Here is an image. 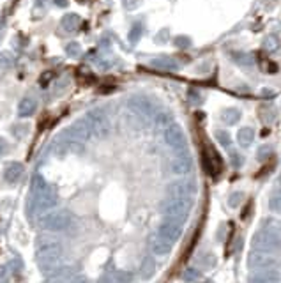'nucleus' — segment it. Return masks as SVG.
Returning <instances> with one entry per match:
<instances>
[{
  "mask_svg": "<svg viewBox=\"0 0 281 283\" xmlns=\"http://www.w3.org/2000/svg\"><path fill=\"white\" fill-rule=\"evenodd\" d=\"M83 119L87 120V124H89V127H90V131H92V134H96V136H99V138H105L106 134L110 133V129H112L108 115H106L105 110H101V108L89 110V112H87V115L83 117Z\"/></svg>",
  "mask_w": 281,
  "mask_h": 283,
  "instance_id": "obj_5",
  "label": "nucleus"
},
{
  "mask_svg": "<svg viewBox=\"0 0 281 283\" xmlns=\"http://www.w3.org/2000/svg\"><path fill=\"white\" fill-rule=\"evenodd\" d=\"M166 38H168V30H166V29H163L161 32H159L158 36H156V41H158V43H163Z\"/></svg>",
  "mask_w": 281,
  "mask_h": 283,
  "instance_id": "obj_42",
  "label": "nucleus"
},
{
  "mask_svg": "<svg viewBox=\"0 0 281 283\" xmlns=\"http://www.w3.org/2000/svg\"><path fill=\"white\" fill-rule=\"evenodd\" d=\"M71 276H73L71 267H60V269H55L53 272H50V274L46 276L45 283H69Z\"/></svg>",
  "mask_w": 281,
  "mask_h": 283,
  "instance_id": "obj_17",
  "label": "nucleus"
},
{
  "mask_svg": "<svg viewBox=\"0 0 281 283\" xmlns=\"http://www.w3.org/2000/svg\"><path fill=\"white\" fill-rule=\"evenodd\" d=\"M281 276L276 269H267V271H253L247 276V283H279Z\"/></svg>",
  "mask_w": 281,
  "mask_h": 283,
  "instance_id": "obj_15",
  "label": "nucleus"
},
{
  "mask_svg": "<svg viewBox=\"0 0 281 283\" xmlns=\"http://www.w3.org/2000/svg\"><path fill=\"white\" fill-rule=\"evenodd\" d=\"M154 120H156V126L165 127V129L173 124V117H172V113H168V112L156 113V115H154Z\"/></svg>",
  "mask_w": 281,
  "mask_h": 283,
  "instance_id": "obj_25",
  "label": "nucleus"
},
{
  "mask_svg": "<svg viewBox=\"0 0 281 283\" xmlns=\"http://www.w3.org/2000/svg\"><path fill=\"white\" fill-rule=\"evenodd\" d=\"M142 32H143L142 25H135L131 30H129V41H131V43H138V39L142 38Z\"/></svg>",
  "mask_w": 281,
  "mask_h": 283,
  "instance_id": "obj_33",
  "label": "nucleus"
},
{
  "mask_svg": "<svg viewBox=\"0 0 281 283\" xmlns=\"http://www.w3.org/2000/svg\"><path fill=\"white\" fill-rule=\"evenodd\" d=\"M237 140L242 147H249L255 140V131L251 127H240L239 133H237Z\"/></svg>",
  "mask_w": 281,
  "mask_h": 283,
  "instance_id": "obj_21",
  "label": "nucleus"
},
{
  "mask_svg": "<svg viewBox=\"0 0 281 283\" xmlns=\"http://www.w3.org/2000/svg\"><path fill=\"white\" fill-rule=\"evenodd\" d=\"M240 119V112L237 108H228L225 110V112L221 113V120L225 124H228V126H232V124H237Z\"/></svg>",
  "mask_w": 281,
  "mask_h": 283,
  "instance_id": "obj_24",
  "label": "nucleus"
},
{
  "mask_svg": "<svg viewBox=\"0 0 281 283\" xmlns=\"http://www.w3.org/2000/svg\"><path fill=\"white\" fill-rule=\"evenodd\" d=\"M279 186H281V175H279Z\"/></svg>",
  "mask_w": 281,
  "mask_h": 283,
  "instance_id": "obj_46",
  "label": "nucleus"
},
{
  "mask_svg": "<svg viewBox=\"0 0 281 283\" xmlns=\"http://www.w3.org/2000/svg\"><path fill=\"white\" fill-rule=\"evenodd\" d=\"M247 267L251 271H267V269H276V258L270 257L267 253H260V251H251L247 257Z\"/></svg>",
  "mask_w": 281,
  "mask_h": 283,
  "instance_id": "obj_11",
  "label": "nucleus"
},
{
  "mask_svg": "<svg viewBox=\"0 0 281 283\" xmlns=\"http://www.w3.org/2000/svg\"><path fill=\"white\" fill-rule=\"evenodd\" d=\"M140 272H142V276L145 279L152 278L154 272H156V260L152 257H145L142 262V267H140Z\"/></svg>",
  "mask_w": 281,
  "mask_h": 283,
  "instance_id": "obj_23",
  "label": "nucleus"
},
{
  "mask_svg": "<svg viewBox=\"0 0 281 283\" xmlns=\"http://www.w3.org/2000/svg\"><path fill=\"white\" fill-rule=\"evenodd\" d=\"M182 225L184 223H180V221H177V220L165 218V220L161 221V225H159L158 234L163 235L165 239H168V241L177 242L180 235H182Z\"/></svg>",
  "mask_w": 281,
  "mask_h": 283,
  "instance_id": "obj_12",
  "label": "nucleus"
},
{
  "mask_svg": "<svg viewBox=\"0 0 281 283\" xmlns=\"http://www.w3.org/2000/svg\"><path fill=\"white\" fill-rule=\"evenodd\" d=\"M187 96H189V101H191L193 104H198V103H202V96H200V92H196L195 89H189V92H187Z\"/></svg>",
  "mask_w": 281,
  "mask_h": 283,
  "instance_id": "obj_38",
  "label": "nucleus"
},
{
  "mask_svg": "<svg viewBox=\"0 0 281 283\" xmlns=\"http://www.w3.org/2000/svg\"><path fill=\"white\" fill-rule=\"evenodd\" d=\"M216 265V257L212 253H205L200 260V267L202 269H212Z\"/></svg>",
  "mask_w": 281,
  "mask_h": 283,
  "instance_id": "obj_30",
  "label": "nucleus"
},
{
  "mask_svg": "<svg viewBox=\"0 0 281 283\" xmlns=\"http://www.w3.org/2000/svg\"><path fill=\"white\" fill-rule=\"evenodd\" d=\"M233 60L240 66H253V62H255L253 55H249V53H233Z\"/></svg>",
  "mask_w": 281,
  "mask_h": 283,
  "instance_id": "obj_26",
  "label": "nucleus"
},
{
  "mask_svg": "<svg viewBox=\"0 0 281 283\" xmlns=\"http://www.w3.org/2000/svg\"><path fill=\"white\" fill-rule=\"evenodd\" d=\"M34 191V205L38 211H50L52 207H55L57 204V193L52 186L45 184V186L38 188Z\"/></svg>",
  "mask_w": 281,
  "mask_h": 283,
  "instance_id": "obj_8",
  "label": "nucleus"
},
{
  "mask_svg": "<svg viewBox=\"0 0 281 283\" xmlns=\"http://www.w3.org/2000/svg\"><path fill=\"white\" fill-rule=\"evenodd\" d=\"M270 153H272V147L263 146V147H260V149H258V158H260V160H263L265 156H270Z\"/></svg>",
  "mask_w": 281,
  "mask_h": 283,
  "instance_id": "obj_40",
  "label": "nucleus"
},
{
  "mask_svg": "<svg viewBox=\"0 0 281 283\" xmlns=\"http://www.w3.org/2000/svg\"><path fill=\"white\" fill-rule=\"evenodd\" d=\"M66 53H68L69 57H78L80 53H82V48H80V45L76 41L69 43L68 46H66Z\"/></svg>",
  "mask_w": 281,
  "mask_h": 283,
  "instance_id": "obj_34",
  "label": "nucleus"
},
{
  "mask_svg": "<svg viewBox=\"0 0 281 283\" xmlns=\"http://www.w3.org/2000/svg\"><path fill=\"white\" fill-rule=\"evenodd\" d=\"M13 64V57L11 53L4 52V53H0V66L2 67H9Z\"/></svg>",
  "mask_w": 281,
  "mask_h": 283,
  "instance_id": "obj_36",
  "label": "nucleus"
},
{
  "mask_svg": "<svg viewBox=\"0 0 281 283\" xmlns=\"http://www.w3.org/2000/svg\"><path fill=\"white\" fill-rule=\"evenodd\" d=\"M73 223V216L71 212L66 211V209H59V211H50L46 214H43L39 218V225L41 228L50 232H62L68 230Z\"/></svg>",
  "mask_w": 281,
  "mask_h": 283,
  "instance_id": "obj_3",
  "label": "nucleus"
},
{
  "mask_svg": "<svg viewBox=\"0 0 281 283\" xmlns=\"http://www.w3.org/2000/svg\"><path fill=\"white\" fill-rule=\"evenodd\" d=\"M22 174H23V165L22 163H11L8 168H6L4 177H6V181H8V183L15 184V183H18V181H20Z\"/></svg>",
  "mask_w": 281,
  "mask_h": 283,
  "instance_id": "obj_18",
  "label": "nucleus"
},
{
  "mask_svg": "<svg viewBox=\"0 0 281 283\" xmlns=\"http://www.w3.org/2000/svg\"><path fill=\"white\" fill-rule=\"evenodd\" d=\"M193 207V200H186V198H166L163 204V212L165 218H172L180 223L187 220L189 211Z\"/></svg>",
  "mask_w": 281,
  "mask_h": 283,
  "instance_id": "obj_4",
  "label": "nucleus"
},
{
  "mask_svg": "<svg viewBox=\"0 0 281 283\" xmlns=\"http://www.w3.org/2000/svg\"><path fill=\"white\" fill-rule=\"evenodd\" d=\"M198 276H200L198 269H196V267H189V269H186V271H184L182 279H184V281H187V283H193V281H196V279H198Z\"/></svg>",
  "mask_w": 281,
  "mask_h": 283,
  "instance_id": "obj_29",
  "label": "nucleus"
},
{
  "mask_svg": "<svg viewBox=\"0 0 281 283\" xmlns=\"http://www.w3.org/2000/svg\"><path fill=\"white\" fill-rule=\"evenodd\" d=\"M140 4H142V0H124V6L128 9H136Z\"/></svg>",
  "mask_w": 281,
  "mask_h": 283,
  "instance_id": "obj_41",
  "label": "nucleus"
},
{
  "mask_svg": "<svg viewBox=\"0 0 281 283\" xmlns=\"http://www.w3.org/2000/svg\"><path fill=\"white\" fill-rule=\"evenodd\" d=\"M165 142H166V146H168L170 149L175 151V153H179V154L186 153V149H187V138H186L182 127H180L179 124H172V126L166 127L165 129Z\"/></svg>",
  "mask_w": 281,
  "mask_h": 283,
  "instance_id": "obj_6",
  "label": "nucleus"
},
{
  "mask_svg": "<svg viewBox=\"0 0 281 283\" xmlns=\"http://www.w3.org/2000/svg\"><path fill=\"white\" fill-rule=\"evenodd\" d=\"M258 62H260V67H262V71H265V73H276V71H277V66L274 62H270L267 57L260 55Z\"/></svg>",
  "mask_w": 281,
  "mask_h": 283,
  "instance_id": "obj_28",
  "label": "nucleus"
},
{
  "mask_svg": "<svg viewBox=\"0 0 281 283\" xmlns=\"http://www.w3.org/2000/svg\"><path fill=\"white\" fill-rule=\"evenodd\" d=\"M71 283H89V281H87V278H85V276H78V278H75Z\"/></svg>",
  "mask_w": 281,
  "mask_h": 283,
  "instance_id": "obj_44",
  "label": "nucleus"
},
{
  "mask_svg": "<svg viewBox=\"0 0 281 283\" xmlns=\"http://www.w3.org/2000/svg\"><path fill=\"white\" fill-rule=\"evenodd\" d=\"M195 195H196V183L189 179H182L170 184L168 191H166V198H186V200H193Z\"/></svg>",
  "mask_w": 281,
  "mask_h": 283,
  "instance_id": "obj_7",
  "label": "nucleus"
},
{
  "mask_svg": "<svg viewBox=\"0 0 281 283\" xmlns=\"http://www.w3.org/2000/svg\"><path fill=\"white\" fill-rule=\"evenodd\" d=\"M62 255H64V248H62V242L57 241L53 237H41L38 241V251H36V258H38V264L43 271L53 272L57 269V265L62 260Z\"/></svg>",
  "mask_w": 281,
  "mask_h": 283,
  "instance_id": "obj_1",
  "label": "nucleus"
},
{
  "mask_svg": "<svg viewBox=\"0 0 281 283\" xmlns=\"http://www.w3.org/2000/svg\"><path fill=\"white\" fill-rule=\"evenodd\" d=\"M269 207H270V211L281 214V193H276V195H272V197H270Z\"/></svg>",
  "mask_w": 281,
  "mask_h": 283,
  "instance_id": "obj_32",
  "label": "nucleus"
},
{
  "mask_svg": "<svg viewBox=\"0 0 281 283\" xmlns=\"http://www.w3.org/2000/svg\"><path fill=\"white\" fill-rule=\"evenodd\" d=\"M279 48H281V43L276 36H269V38L265 39V50H269V52H277Z\"/></svg>",
  "mask_w": 281,
  "mask_h": 283,
  "instance_id": "obj_31",
  "label": "nucleus"
},
{
  "mask_svg": "<svg viewBox=\"0 0 281 283\" xmlns=\"http://www.w3.org/2000/svg\"><path fill=\"white\" fill-rule=\"evenodd\" d=\"M240 202H242V193H240V191H235V193L230 195V198H228L230 207H237Z\"/></svg>",
  "mask_w": 281,
  "mask_h": 283,
  "instance_id": "obj_35",
  "label": "nucleus"
},
{
  "mask_svg": "<svg viewBox=\"0 0 281 283\" xmlns=\"http://www.w3.org/2000/svg\"><path fill=\"white\" fill-rule=\"evenodd\" d=\"M128 108L140 119H150L154 117V106L147 97L143 96H133L128 101Z\"/></svg>",
  "mask_w": 281,
  "mask_h": 283,
  "instance_id": "obj_10",
  "label": "nucleus"
},
{
  "mask_svg": "<svg viewBox=\"0 0 281 283\" xmlns=\"http://www.w3.org/2000/svg\"><path fill=\"white\" fill-rule=\"evenodd\" d=\"M221 167H223V163H221V160H219V156H217L210 147H205V151H203V168H205L210 175H217L221 172Z\"/></svg>",
  "mask_w": 281,
  "mask_h": 283,
  "instance_id": "obj_14",
  "label": "nucleus"
},
{
  "mask_svg": "<svg viewBox=\"0 0 281 283\" xmlns=\"http://www.w3.org/2000/svg\"><path fill=\"white\" fill-rule=\"evenodd\" d=\"M60 25H62V29L64 30H68V32L76 30L80 25V16L75 15V13H69V15H66L64 18L60 20Z\"/></svg>",
  "mask_w": 281,
  "mask_h": 283,
  "instance_id": "obj_22",
  "label": "nucleus"
},
{
  "mask_svg": "<svg viewBox=\"0 0 281 283\" xmlns=\"http://www.w3.org/2000/svg\"><path fill=\"white\" fill-rule=\"evenodd\" d=\"M150 64H152V67H158V69H163V71L179 69V62H177L175 59H172V57H159V59H154Z\"/></svg>",
  "mask_w": 281,
  "mask_h": 283,
  "instance_id": "obj_19",
  "label": "nucleus"
},
{
  "mask_svg": "<svg viewBox=\"0 0 281 283\" xmlns=\"http://www.w3.org/2000/svg\"><path fill=\"white\" fill-rule=\"evenodd\" d=\"M36 108H38L36 99H32V97H25V99H22V103H20V106H18V115L20 117H30L32 113L36 112Z\"/></svg>",
  "mask_w": 281,
  "mask_h": 283,
  "instance_id": "obj_20",
  "label": "nucleus"
},
{
  "mask_svg": "<svg viewBox=\"0 0 281 283\" xmlns=\"http://www.w3.org/2000/svg\"><path fill=\"white\" fill-rule=\"evenodd\" d=\"M216 140L219 142L223 147H226V149H230V146H232V138H230L228 131H223V129L216 131Z\"/></svg>",
  "mask_w": 281,
  "mask_h": 283,
  "instance_id": "obj_27",
  "label": "nucleus"
},
{
  "mask_svg": "<svg viewBox=\"0 0 281 283\" xmlns=\"http://www.w3.org/2000/svg\"><path fill=\"white\" fill-rule=\"evenodd\" d=\"M173 41H175V45L179 46V48H187V46L191 45V39H189V38H184V36H177V38L173 39Z\"/></svg>",
  "mask_w": 281,
  "mask_h": 283,
  "instance_id": "obj_37",
  "label": "nucleus"
},
{
  "mask_svg": "<svg viewBox=\"0 0 281 283\" xmlns=\"http://www.w3.org/2000/svg\"><path fill=\"white\" fill-rule=\"evenodd\" d=\"M191 170H193V160H191V156H187V154H184V153L170 161V172L175 175H186Z\"/></svg>",
  "mask_w": 281,
  "mask_h": 283,
  "instance_id": "obj_13",
  "label": "nucleus"
},
{
  "mask_svg": "<svg viewBox=\"0 0 281 283\" xmlns=\"http://www.w3.org/2000/svg\"><path fill=\"white\" fill-rule=\"evenodd\" d=\"M53 2H55L59 8H66V6H68V0H53Z\"/></svg>",
  "mask_w": 281,
  "mask_h": 283,
  "instance_id": "obj_45",
  "label": "nucleus"
},
{
  "mask_svg": "<svg viewBox=\"0 0 281 283\" xmlns=\"http://www.w3.org/2000/svg\"><path fill=\"white\" fill-rule=\"evenodd\" d=\"M8 151V144H6L4 138H0V154H4Z\"/></svg>",
  "mask_w": 281,
  "mask_h": 283,
  "instance_id": "obj_43",
  "label": "nucleus"
},
{
  "mask_svg": "<svg viewBox=\"0 0 281 283\" xmlns=\"http://www.w3.org/2000/svg\"><path fill=\"white\" fill-rule=\"evenodd\" d=\"M9 267L8 265H0V283H8L9 281Z\"/></svg>",
  "mask_w": 281,
  "mask_h": 283,
  "instance_id": "obj_39",
  "label": "nucleus"
},
{
  "mask_svg": "<svg viewBox=\"0 0 281 283\" xmlns=\"http://www.w3.org/2000/svg\"><path fill=\"white\" fill-rule=\"evenodd\" d=\"M90 136H92V131H90V127H89V124H87L85 119L76 120V122L71 124L64 133L66 140L75 142V144H82V146L89 140Z\"/></svg>",
  "mask_w": 281,
  "mask_h": 283,
  "instance_id": "obj_9",
  "label": "nucleus"
},
{
  "mask_svg": "<svg viewBox=\"0 0 281 283\" xmlns=\"http://www.w3.org/2000/svg\"><path fill=\"white\" fill-rule=\"evenodd\" d=\"M253 248L260 253H274L281 250V230L274 227L262 228L258 234L253 237Z\"/></svg>",
  "mask_w": 281,
  "mask_h": 283,
  "instance_id": "obj_2",
  "label": "nucleus"
},
{
  "mask_svg": "<svg viewBox=\"0 0 281 283\" xmlns=\"http://www.w3.org/2000/svg\"><path fill=\"white\" fill-rule=\"evenodd\" d=\"M150 248H152V251L156 255H168L173 248V242L168 241V239H165L163 235H159L158 232H156V234L150 237Z\"/></svg>",
  "mask_w": 281,
  "mask_h": 283,
  "instance_id": "obj_16",
  "label": "nucleus"
}]
</instances>
